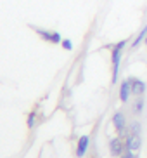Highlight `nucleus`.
Here are the masks:
<instances>
[{
    "label": "nucleus",
    "mask_w": 147,
    "mask_h": 158,
    "mask_svg": "<svg viewBox=\"0 0 147 158\" xmlns=\"http://www.w3.org/2000/svg\"><path fill=\"white\" fill-rule=\"evenodd\" d=\"M142 111H144V98L140 96V98H137V101L133 102V113L135 115H140Z\"/></svg>",
    "instance_id": "obj_10"
},
{
    "label": "nucleus",
    "mask_w": 147,
    "mask_h": 158,
    "mask_svg": "<svg viewBox=\"0 0 147 158\" xmlns=\"http://www.w3.org/2000/svg\"><path fill=\"white\" fill-rule=\"evenodd\" d=\"M109 151H111V155H113L114 158H120L121 155L126 151L125 139L121 137V135H118V137H113V139L109 141Z\"/></svg>",
    "instance_id": "obj_5"
},
{
    "label": "nucleus",
    "mask_w": 147,
    "mask_h": 158,
    "mask_svg": "<svg viewBox=\"0 0 147 158\" xmlns=\"http://www.w3.org/2000/svg\"><path fill=\"white\" fill-rule=\"evenodd\" d=\"M125 146H126V151H133V153L140 151V148H142V135L128 132L125 135Z\"/></svg>",
    "instance_id": "obj_4"
},
{
    "label": "nucleus",
    "mask_w": 147,
    "mask_h": 158,
    "mask_svg": "<svg viewBox=\"0 0 147 158\" xmlns=\"http://www.w3.org/2000/svg\"><path fill=\"white\" fill-rule=\"evenodd\" d=\"M128 132H132V134H140L142 132V125H140V122H132L128 125Z\"/></svg>",
    "instance_id": "obj_11"
},
{
    "label": "nucleus",
    "mask_w": 147,
    "mask_h": 158,
    "mask_svg": "<svg viewBox=\"0 0 147 158\" xmlns=\"http://www.w3.org/2000/svg\"><path fill=\"white\" fill-rule=\"evenodd\" d=\"M130 85H132V96H137V98H140V96H144L145 94V82L140 78H135V77H130Z\"/></svg>",
    "instance_id": "obj_6"
},
{
    "label": "nucleus",
    "mask_w": 147,
    "mask_h": 158,
    "mask_svg": "<svg viewBox=\"0 0 147 158\" xmlns=\"http://www.w3.org/2000/svg\"><path fill=\"white\" fill-rule=\"evenodd\" d=\"M35 120H37V113L35 111H31L30 113V115H28V129H33V127H35Z\"/></svg>",
    "instance_id": "obj_13"
},
{
    "label": "nucleus",
    "mask_w": 147,
    "mask_h": 158,
    "mask_svg": "<svg viewBox=\"0 0 147 158\" xmlns=\"http://www.w3.org/2000/svg\"><path fill=\"white\" fill-rule=\"evenodd\" d=\"M130 96H132V85H130V80H123L120 84V101L121 102H128Z\"/></svg>",
    "instance_id": "obj_8"
},
{
    "label": "nucleus",
    "mask_w": 147,
    "mask_h": 158,
    "mask_svg": "<svg viewBox=\"0 0 147 158\" xmlns=\"http://www.w3.org/2000/svg\"><path fill=\"white\" fill-rule=\"evenodd\" d=\"M145 44H147V38H145Z\"/></svg>",
    "instance_id": "obj_15"
},
{
    "label": "nucleus",
    "mask_w": 147,
    "mask_h": 158,
    "mask_svg": "<svg viewBox=\"0 0 147 158\" xmlns=\"http://www.w3.org/2000/svg\"><path fill=\"white\" fill-rule=\"evenodd\" d=\"M61 47H62L64 51H73L74 44H73V40H69V38H62V42H61Z\"/></svg>",
    "instance_id": "obj_12"
},
{
    "label": "nucleus",
    "mask_w": 147,
    "mask_h": 158,
    "mask_svg": "<svg viewBox=\"0 0 147 158\" xmlns=\"http://www.w3.org/2000/svg\"><path fill=\"white\" fill-rule=\"evenodd\" d=\"M33 30H35V33H37L42 40H45L49 44L61 45V42H62V37H61L59 31H49V30H43V28H33Z\"/></svg>",
    "instance_id": "obj_2"
},
{
    "label": "nucleus",
    "mask_w": 147,
    "mask_h": 158,
    "mask_svg": "<svg viewBox=\"0 0 147 158\" xmlns=\"http://www.w3.org/2000/svg\"><path fill=\"white\" fill-rule=\"evenodd\" d=\"M128 45V40H120L118 44L113 45L111 51V66H113V73H111V84L116 85L118 84V75H120V66H121V56H123L125 47Z\"/></svg>",
    "instance_id": "obj_1"
},
{
    "label": "nucleus",
    "mask_w": 147,
    "mask_h": 158,
    "mask_svg": "<svg viewBox=\"0 0 147 158\" xmlns=\"http://www.w3.org/2000/svg\"><path fill=\"white\" fill-rule=\"evenodd\" d=\"M145 38H147V24L144 26L142 30H140V31H138L137 37L133 38V42H132V49H137V47L140 45L142 42H145Z\"/></svg>",
    "instance_id": "obj_9"
},
{
    "label": "nucleus",
    "mask_w": 147,
    "mask_h": 158,
    "mask_svg": "<svg viewBox=\"0 0 147 158\" xmlns=\"http://www.w3.org/2000/svg\"><path fill=\"white\" fill-rule=\"evenodd\" d=\"M113 125H114L118 135L125 137V135L128 134V123H126V118H125V115L121 111H116L113 115Z\"/></svg>",
    "instance_id": "obj_3"
},
{
    "label": "nucleus",
    "mask_w": 147,
    "mask_h": 158,
    "mask_svg": "<svg viewBox=\"0 0 147 158\" xmlns=\"http://www.w3.org/2000/svg\"><path fill=\"white\" fill-rule=\"evenodd\" d=\"M88 146H90V137L88 135H81L78 139V143H76V156L78 158L85 156L88 151Z\"/></svg>",
    "instance_id": "obj_7"
},
{
    "label": "nucleus",
    "mask_w": 147,
    "mask_h": 158,
    "mask_svg": "<svg viewBox=\"0 0 147 158\" xmlns=\"http://www.w3.org/2000/svg\"><path fill=\"white\" fill-rule=\"evenodd\" d=\"M120 158H138V156H137V153H133V151H125Z\"/></svg>",
    "instance_id": "obj_14"
}]
</instances>
